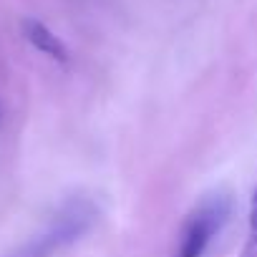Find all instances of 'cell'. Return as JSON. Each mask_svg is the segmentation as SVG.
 <instances>
[{
	"label": "cell",
	"instance_id": "obj_1",
	"mask_svg": "<svg viewBox=\"0 0 257 257\" xmlns=\"http://www.w3.org/2000/svg\"><path fill=\"white\" fill-rule=\"evenodd\" d=\"M98 214L101 212L93 199L83 194L71 197L51 214V219L36 234H31L26 242H21L3 257H56L81 242L96 227Z\"/></svg>",
	"mask_w": 257,
	"mask_h": 257
},
{
	"label": "cell",
	"instance_id": "obj_2",
	"mask_svg": "<svg viewBox=\"0 0 257 257\" xmlns=\"http://www.w3.org/2000/svg\"><path fill=\"white\" fill-rule=\"evenodd\" d=\"M232 214V202L224 194H212L199 202L179 232V244L174 257H204L214 237L224 229Z\"/></svg>",
	"mask_w": 257,
	"mask_h": 257
},
{
	"label": "cell",
	"instance_id": "obj_3",
	"mask_svg": "<svg viewBox=\"0 0 257 257\" xmlns=\"http://www.w3.org/2000/svg\"><path fill=\"white\" fill-rule=\"evenodd\" d=\"M23 36L43 56H48V58H53L58 63H68V48H66V43L46 23H41L36 18H26L23 21Z\"/></svg>",
	"mask_w": 257,
	"mask_h": 257
},
{
	"label": "cell",
	"instance_id": "obj_4",
	"mask_svg": "<svg viewBox=\"0 0 257 257\" xmlns=\"http://www.w3.org/2000/svg\"><path fill=\"white\" fill-rule=\"evenodd\" d=\"M239 257H257V224H249L247 239H244V247H242Z\"/></svg>",
	"mask_w": 257,
	"mask_h": 257
},
{
	"label": "cell",
	"instance_id": "obj_5",
	"mask_svg": "<svg viewBox=\"0 0 257 257\" xmlns=\"http://www.w3.org/2000/svg\"><path fill=\"white\" fill-rule=\"evenodd\" d=\"M249 224H257V189L252 192V202H249Z\"/></svg>",
	"mask_w": 257,
	"mask_h": 257
}]
</instances>
